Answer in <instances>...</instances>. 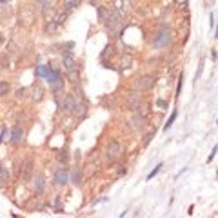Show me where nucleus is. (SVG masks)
Segmentation results:
<instances>
[{
	"label": "nucleus",
	"mask_w": 218,
	"mask_h": 218,
	"mask_svg": "<svg viewBox=\"0 0 218 218\" xmlns=\"http://www.w3.org/2000/svg\"><path fill=\"white\" fill-rule=\"evenodd\" d=\"M80 2H82V0H67V2H65V5H64V11H65V13L73 11L75 7H78V5H80Z\"/></svg>",
	"instance_id": "ddd939ff"
},
{
	"label": "nucleus",
	"mask_w": 218,
	"mask_h": 218,
	"mask_svg": "<svg viewBox=\"0 0 218 218\" xmlns=\"http://www.w3.org/2000/svg\"><path fill=\"white\" fill-rule=\"evenodd\" d=\"M127 102H129V107H131V109H138V106H140V95H136L135 91H131Z\"/></svg>",
	"instance_id": "9d476101"
},
{
	"label": "nucleus",
	"mask_w": 218,
	"mask_h": 218,
	"mask_svg": "<svg viewBox=\"0 0 218 218\" xmlns=\"http://www.w3.org/2000/svg\"><path fill=\"white\" fill-rule=\"evenodd\" d=\"M7 91H9V86L5 82H0V95H5Z\"/></svg>",
	"instance_id": "412c9836"
},
{
	"label": "nucleus",
	"mask_w": 218,
	"mask_h": 218,
	"mask_svg": "<svg viewBox=\"0 0 218 218\" xmlns=\"http://www.w3.org/2000/svg\"><path fill=\"white\" fill-rule=\"evenodd\" d=\"M64 67H65V71H71V69H76V64H75V58L71 56V53H65V51H64Z\"/></svg>",
	"instance_id": "6e6552de"
},
{
	"label": "nucleus",
	"mask_w": 218,
	"mask_h": 218,
	"mask_svg": "<svg viewBox=\"0 0 218 218\" xmlns=\"http://www.w3.org/2000/svg\"><path fill=\"white\" fill-rule=\"evenodd\" d=\"M111 15V11H107L106 7H98V18L102 20V22H106V18Z\"/></svg>",
	"instance_id": "2eb2a0df"
},
{
	"label": "nucleus",
	"mask_w": 218,
	"mask_h": 218,
	"mask_svg": "<svg viewBox=\"0 0 218 218\" xmlns=\"http://www.w3.org/2000/svg\"><path fill=\"white\" fill-rule=\"evenodd\" d=\"M24 93H25V89H18V93H16V96H18V98H22V96H24Z\"/></svg>",
	"instance_id": "5701e85b"
},
{
	"label": "nucleus",
	"mask_w": 218,
	"mask_h": 218,
	"mask_svg": "<svg viewBox=\"0 0 218 218\" xmlns=\"http://www.w3.org/2000/svg\"><path fill=\"white\" fill-rule=\"evenodd\" d=\"M2 40H4V38H2V35H0V44H2Z\"/></svg>",
	"instance_id": "b1692460"
},
{
	"label": "nucleus",
	"mask_w": 218,
	"mask_h": 218,
	"mask_svg": "<svg viewBox=\"0 0 218 218\" xmlns=\"http://www.w3.org/2000/svg\"><path fill=\"white\" fill-rule=\"evenodd\" d=\"M156 106H158V107H167V102H166V100H158Z\"/></svg>",
	"instance_id": "4be33fe9"
},
{
	"label": "nucleus",
	"mask_w": 218,
	"mask_h": 218,
	"mask_svg": "<svg viewBox=\"0 0 218 218\" xmlns=\"http://www.w3.org/2000/svg\"><path fill=\"white\" fill-rule=\"evenodd\" d=\"M22 135H24L22 127H20V126H16V127L11 131V142H13V144H18V142L22 140Z\"/></svg>",
	"instance_id": "9b49d317"
},
{
	"label": "nucleus",
	"mask_w": 218,
	"mask_h": 218,
	"mask_svg": "<svg viewBox=\"0 0 218 218\" xmlns=\"http://www.w3.org/2000/svg\"><path fill=\"white\" fill-rule=\"evenodd\" d=\"M120 153H122V146H120L118 142L113 140V142L107 144V156H109V158H116Z\"/></svg>",
	"instance_id": "423d86ee"
},
{
	"label": "nucleus",
	"mask_w": 218,
	"mask_h": 218,
	"mask_svg": "<svg viewBox=\"0 0 218 218\" xmlns=\"http://www.w3.org/2000/svg\"><path fill=\"white\" fill-rule=\"evenodd\" d=\"M106 24H107V27H109L111 31H116V29L120 27V24H122V18H120L118 13H111V15L106 18Z\"/></svg>",
	"instance_id": "20e7f679"
},
{
	"label": "nucleus",
	"mask_w": 218,
	"mask_h": 218,
	"mask_svg": "<svg viewBox=\"0 0 218 218\" xmlns=\"http://www.w3.org/2000/svg\"><path fill=\"white\" fill-rule=\"evenodd\" d=\"M75 107H76L75 98H73L71 95H65V96H64V100L60 102V109H62L64 113H73V111H75Z\"/></svg>",
	"instance_id": "7ed1b4c3"
},
{
	"label": "nucleus",
	"mask_w": 218,
	"mask_h": 218,
	"mask_svg": "<svg viewBox=\"0 0 218 218\" xmlns=\"http://www.w3.org/2000/svg\"><path fill=\"white\" fill-rule=\"evenodd\" d=\"M131 127H133V129H142V127H144V116L135 115V116L131 118Z\"/></svg>",
	"instance_id": "f8f14e48"
},
{
	"label": "nucleus",
	"mask_w": 218,
	"mask_h": 218,
	"mask_svg": "<svg viewBox=\"0 0 218 218\" xmlns=\"http://www.w3.org/2000/svg\"><path fill=\"white\" fill-rule=\"evenodd\" d=\"M35 187H36L38 193L44 191V178H42V176H36V178H35Z\"/></svg>",
	"instance_id": "dca6fc26"
},
{
	"label": "nucleus",
	"mask_w": 218,
	"mask_h": 218,
	"mask_svg": "<svg viewBox=\"0 0 218 218\" xmlns=\"http://www.w3.org/2000/svg\"><path fill=\"white\" fill-rule=\"evenodd\" d=\"M45 78H47V82L53 86V89H58V87L62 86V76H60V73H58L56 69H49V73L45 75Z\"/></svg>",
	"instance_id": "f03ea898"
},
{
	"label": "nucleus",
	"mask_w": 218,
	"mask_h": 218,
	"mask_svg": "<svg viewBox=\"0 0 218 218\" xmlns=\"http://www.w3.org/2000/svg\"><path fill=\"white\" fill-rule=\"evenodd\" d=\"M47 73H49V69H47L45 65H38V67H36V75H38V76L45 78V75H47Z\"/></svg>",
	"instance_id": "f3484780"
},
{
	"label": "nucleus",
	"mask_w": 218,
	"mask_h": 218,
	"mask_svg": "<svg viewBox=\"0 0 218 218\" xmlns=\"http://www.w3.org/2000/svg\"><path fill=\"white\" fill-rule=\"evenodd\" d=\"M153 86H155V78H153V76H144L142 80L136 82V87H138V89H151Z\"/></svg>",
	"instance_id": "0eeeda50"
},
{
	"label": "nucleus",
	"mask_w": 218,
	"mask_h": 218,
	"mask_svg": "<svg viewBox=\"0 0 218 218\" xmlns=\"http://www.w3.org/2000/svg\"><path fill=\"white\" fill-rule=\"evenodd\" d=\"M175 118H176V111H173V115H171V118H169V120H167V124L164 126V129H166V131H167V129H169V127L173 126V122H175Z\"/></svg>",
	"instance_id": "6ab92c4d"
},
{
	"label": "nucleus",
	"mask_w": 218,
	"mask_h": 218,
	"mask_svg": "<svg viewBox=\"0 0 218 218\" xmlns=\"http://www.w3.org/2000/svg\"><path fill=\"white\" fill-rule=\"evenodd\" d=\"M55 182H56L58 186H64L65 182H69V173H67V169H60V171L56 173V176H55Z\"/></svg>",
	"instance_id": "1a4fd4ad"
},
{
	"label": "nucleus",
	"mask_w": 218,
	"mask_h": 218,
	"mask_svg": "<svg viewBox=\"0 0 218 218\" xmlns=\"http://www.w3.org/2000/svg\"><path fill=\"white\" fill-rule=\"evenodd\" d=\"M171 42V31L169 29H162V31H158V35L153 38V47L155 49H160V47H166L167 44Z\"/></svg>",
	"instance_id": "f257e3e1"
},
{
	"label": "nucleus",
	"mask_w": 218,
	"mask_h": 218,
	"mask_svg": "<svg viewBox=\"0 0 218 218\" xmlns=\"http://www.w3.org/2000/svg\"><path fill=\"white\" fill-rule=\"evenodd\" d=\"M31 175H33V162H31V160H25L24 166H22V169H20V178H22V182H27V180L31 178Z\"/></svg>",
	"instance_id": "39448f33"
},
{
	"label": "nucleus",
	"mask_w": 218,
	"mask_h": 218,
	"mask_svg": "<svg viewBox=\"0 0 218 218\" xmlns=\"http://www.w3.org/2000/svg\"><path fill=\"white\" fill-rule=\"evenodd\" d=\"M80 180H82V171H80V169H75V171H73V176H71V182L78 186Z\"/></svg>",
	"instance_id": "4468645a"
},
{
	"label": "nucleus",
	"mask_w": 218,
	"mask_h": 218,
	"mask_svg": "<svg viewBox=\"0 0 218 218\" xmlns=\"http://www.w3.org/2000/svg\"><path fill=\"white\" fill-rule=\"evenodd\" d=\"M160 167H162V164H158V166H156V167H155V169H153V171L147 175V180H151L153 176H156V175H158V171H160Z\"/></svg>",
	"instance_id": "aec40b11"
},
{
	"label": "nucleus",
	"mask_w": 218,
	"mask_h": 218,
	"mask_svg": "<svg viewBox=\"0 0 218 218\" xmlns=\"http://www.w3.org/2000/svg\"><path fill=\"white\" fill-rule=\"evenodd\" d=\"M2 2H5V0H2Z\"/></svg>",
	"instance_id": "393cba45"
},
{
	"label": "nucleus",
	"mask_w": 218,
	"mask_h": 218,
	"mask_svg": "<svg viewBox=\"0 0 218 218\" xmlns=\"http://www.w3.org/2000/svg\"><path fill=\"white\" fill-rule=\"evenodd\" d=\"M131 64H133L131 56H129V55H126V56L122 58V67H131Z\"/></svg>",
	"instance_id": "a211bd4d"
}]
</instances>
